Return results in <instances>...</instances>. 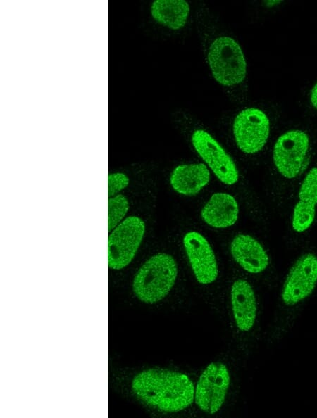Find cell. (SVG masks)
Listing matches in <instances>:
<instances>
[{"mask_svg": "<svg viewBox=\"0 0 317 418\" xmlns=\"http://www.w3.org/2000/svg\"><path fill=\"white\" fill-rule=\"evenodd\" d=\"M317 285V255L307 252L300 255L290 269L283 284L281 300L294 307L307 298Z\"/></svg>", "mask_w": 317, "mask_h": 418, "instance_id": "obj_7", "label": "cell"}, {"mask_svg": "<svg viewBox=\"0 0 317 418\" xmlns=\"http://www.w3.org/2000/svg\"><path fill=\"white\" fill-rule=\"evenodd\" d=\"M135 396L149 407L177 412L189 407L194 398V385L185 374L166 369L143 370L133 378Z\"/></svg>", "mask_w": 317, "mask_h": 418, "instance_id": "obj_1", "label": "cell"}, {"mask_svg": "<svg viewBox=\"0 0 317 418\" xmlns=\"http://www.w3.org/2000/svg\"><path fill=\"white\" fill-rule=\"evenodd\" d=\"M145 232L144 221L130 216L118 224L108 241V263L113 270H120L132 260Z\"/></svg>", "mask_w": 317, "mask_h": 418, "instance_id": "obj_5", "label": "cell"}, {"mask_svg": "<svg viewBox=\"0 0 317 418\" xmlns=\"http://www.w3.org/2000/svg\"><path fill=\"white\" fill-rule=\"evenodd\" d=\"M310 102L311 105L317 109V82L311 89L310 94Z\"/></svg>", "mask_w": 317, "mask_h": 418, "instance_id": "obj_19", "label": "cell"}, {"mask_svg": "<svg viewBox=\"0 0 317 418\" xmlns=\"http://www.w3.org/2000/svg\"><path fill=\"white\" fill-rule=\"evenodd\" d=\"M129 209L128 199L122 194L111 197L108 202V229L111 232L123 220Z\"/></svg>", "mask_w": 317, "mask_h": 418, "instance_id": "obj_17", "label": "cell"}, {"mask_svg": "<svg viewBox=\"0 0 317 418\" xmlns=\"http://www.w3.org/2000/svg\"><path fill=\"white\" fill-rule=\"evenodd\" d=\"M199 31L206 60L216 81L227 89L241 84L247 64L242 50L232 37L216 30L200 14Z\"/></svg>", "mask_w": 317, "mask_h": 418, "instance_id": "obj_2", "label": "cell"}, {"mask_svg": "<svg viewBox=\"0 0 317 418\" xmlns=\"http://www.w3.org/2000/svg\"><path fill=\"white\" fill-rule=\"evenodd\" d=\"M270 133L267 115L256 108L240 111L233 122V134L239 149L247 154H254L265 146Z\"/></svg>", "mask_w": 317, "mask_h": 418, "instance_id": "obj_8", "label": "cell"}, {"mask_svg": "<svg viewBox=\"0 0 317 418\" xmlns=\"http://www.w3.org/2000/svg\"><path fill=\"white\" fill-rule=\"evenodd\" d=\"M191 141L197 153L221 182L232 185L238 181L239 173L235 163L211 134L201 129H195L191 135Z\"/></svg>", "mask_w": 317, "mask_h": 418, "instance_id": "obj_9", "label": "cell"}, {"mask_svg": "<svg viewBox=\"0 0 317 418\" xmlns=\"http://www.w3.org/2000/svg\"><path fill=\"white\" fill-rule=\"evenodd\" d=\"M311 146L308 134L292 129L281 134L273 150V160L278 172L292 181L304 175L311 161Z\"/></svg>", "mask_w": 317, "mask_h": 418, "instance_id": "obj_4", "label": "cell"}, {"mask_svg": "<svg viewBox=\"0 0 317 418\" xmlns=\"http://www.w3.org/2000/svg\"><path fill=\"white\" fill-rule=\"evenodd\" d=\"M230 253L235 261L246 272L259 274L269 265L268 255L262 245L248 234H238L230 243Z\"/></svg>", "mask_w": 317, "mask_h": 418, "instance_id": "obj_13", "label": "cell"}, {"mask_svg": "<svg viewBox=\"0 0 317 418\" xmlns=\"http://www.w3.org/2000/svg\"><path fill=\"white\" fill-rule=\"evenodd\" d=\"M292 208L291 227L294 232L308 231L317 217V165L308 170L300 183Z\"/></svg>", "mask_w": 317, "mask_h": 418, "instance_id": "obj_11", "label": "cell"}, {"mask_svg": "<svg viewBox=\"0 0 317 418\" xmlns=\"http://www.w3.org/2000/svg\"><path fill=\"white\" fill-rule=\"evenodd\" d=\"M279 3H280V1H267L266 4V5H270V6H273L274 4H278Z\"/></svg>", "mask_w": 317, "mask_h": 418, "instance_id": "obj_20", "label": "cell"}, {"mask_svg": "<svg viewBox=\"0 0 317 418\" xmlns=\"http://www.w3.org/2000/svg\"><path fill=\"white\" fill-rule=\"evenodd\" d=\"M183 246L197 281L204 285L216 281L218 268L214 252L206 239L196 231L183 237Z\"/></svg>", "mask_w": 317, "mask_h": 418, "instance_id": "obj_10", "label": "cell"}, {"mask_svg": "<svg viewBox=\"0 0 317 418\" xmlns=\"http://www.w3.org/2000/svg\"><path fill=\"white\" fill-rule=\"evenodd\" d=\"M209 180V170L203 163L180 165L173 170L170 177L173 189L185 196L197 194Z\"/></svg>", "mask_w": 317, "mask_h": 418, "instance_id": "obj_15", "label": "cell"}, {"mask_svg": "<svg viewBox=\"0 0 317 418\" xmlns=\"http://www.w3.org/2000/svg\"><path fill=\"white\" fill-rule=\"evenodd\" d=\"M129 184V178L121 172L112 173L108 177V194L111 197L120 191Z\"/></svg>", "mask_w": 317, "mask_h": 418, "instance_id": "obj_18", "label": "cell"}, {"mask_svg": "<svg viewBox=\"0 0 317 418\" xmlns=\"http://www.w3.org/2000/svg\"><path fill=\"white\" fill-rule=\"evenodd\" d=\"M230 296L236 327L243 333L250 331L257 317V302L252 286L247 280L238 279L232 283Z\"/></svg>", "mask_w": 317, "mask_h": 418, "instance_id": "obj_12", "label": "cell"}, {"mask_svg": "<svg viewBox=\"0 0 317 418\" xmlns=\"http://www.w3.org/2000/svg\"><path fill=\"white\" fill-rule=\"evenodd\" d=\"M189 11V4L185 1H155L151 6L152 18L161 25L174 30L184 27Z\"/></svg>", "mask_w": 317, "mask_h": 418, "instance_id": "obj_16", "label": "cell"}, {"mask_svg": "<svg viewBox=\"0 0 317 418\" xmlns=\"http://www.w3.org/2000/svg\"><path fill=\"white\" fill-rule=\"evenodd\" d=\"M178 267L167 253H158L147 260L136 273L132 283L135 296L153 304L163 299L175 283Z\"/></svg>", "mask_w": 317, "mask_h": 418, "instance_id": "obj_3", "label": "cell"}, {"mask_svg": "<svg viewBox=\"0 0 317 418\" xmlns=\"http://www.w3.org/2000/svg\"><path fill=\"white\" fill-rule=\"evenodd\" d=\"M238 215L239 206L236 199L224 192L213 194L201 212L202 220L215 228H226L234 225Z\"/></svg>", "mask_w": 317, "mask_h": 418, "instance_id": "obj_14", "label": "cell"}, {"mask_svg": "<svg viewBox=\"0 0 317 418\" xmlns=\"http://www.w3.org/2000/svg\"><path fill=\"white\" fill-rule=\"evenodd\" d=\"M230 384L227 366L221 362L208 365L194 386L197 406L204 412L213 414L223 406Z\"/></svg>", "mask_w": 317, "mask_h": 418, "instance_id": "obj_6", "label": "cell"}]
</instances>
